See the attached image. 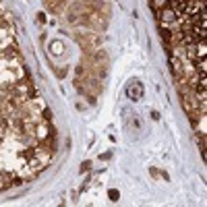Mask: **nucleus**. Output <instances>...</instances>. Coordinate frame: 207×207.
Masks as SVG:
<instances>
[{
    "label": "nucleus",
    "instance_id": "f257e3e1",
    "mask_svg": "<svg viewBox=\"0 0 207 207\" xmlns=\"http://www.w3.org/2000/svg\"><path fill=\"white\" fill-rule=\"evenodd\" d=\"M126 95L131 97L132 102H139V99L143 97V85H141L139 81H135V83H131V85L126 87Z\"/></svg>",
    "mask_w": 207,
    "mask_h": 207
},
{
    "label": "nucleus",
    "instance_id": "7ed1b4c3",
    "mask_svg": "<svg viewBox=\"0 0 207 207\" xmlns=\"http://www.w3.org/2000/svg\"><path fill=\"white\" fill-rule=\"evenodd\" d=\"M108 195H110V199H112V201H116V199H118V190H110V193H108Z\"/></svg>",
    "mask_w": 207,
    "mask_h": 207
},
{
    "label": "nucleus",
    "instance_id": "f03ea898",
    "mask_svg": "<svg viewBox=\"0 0 207 207\" xmlns=\"http://www.w3.org/2000/svg\"><path fill=\"white\" fill-rule=\"evenodd\" d=\"M162 19H166V21H174V19H176V15H174L172 11H164V13H162Z\"/></svg>",
    "mask_w": 207,
    "mask_h": 207
}]
</instances>
